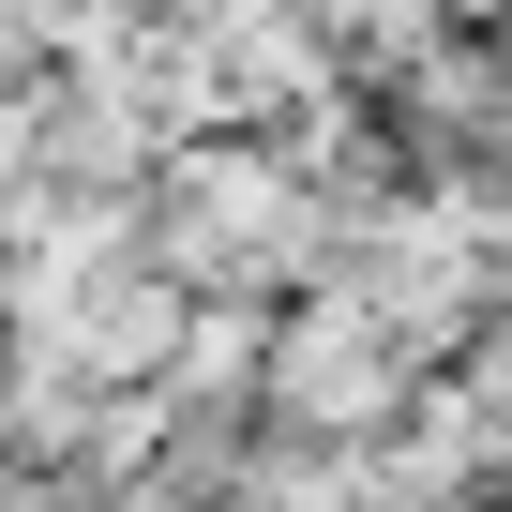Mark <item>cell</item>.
I'll return each mask as SVG.
<instances>
[{
  "label": "cell",
  "mask_w": 512,
  "mask_h": 512,
  "mask_svg": "<svg viewBox=\"0 0 512 512\" xmlns=\"http://www.w3.org/2000/svg\"><path fill=\"white\" fill-rule=\"evenodd\" d=\"M407 407H422V347H407V332H392L362 287H317V302L272 332V437L377 452Z\"/></svg>",
  "instance_id": "1"
},
{
  "label": "cell",
  "mask_w": 512,
  "mask_h": 512,
  "mask_svg": "<svg viewBox=\"0 0 512 512\" xmlns=\"http://www.w3.org/2000/svg\"><path fill=\"white\" fill-rule=\"evenodd\" d=\"M437 16H452V31H497V16H512V0H437Z\"/></svg>",
  "instance_id": "2"
}]
</instances>
